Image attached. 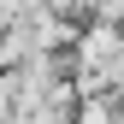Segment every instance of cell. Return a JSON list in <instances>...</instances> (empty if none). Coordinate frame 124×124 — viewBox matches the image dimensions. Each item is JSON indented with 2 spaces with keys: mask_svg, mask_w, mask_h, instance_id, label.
Instances as JSON below:
<instances>
[{
  "mask_svg": "<svg viewBox=\"0 0 124 124\" xmlns=\"http://www.w3.org/2000/svg\"><path fill=\"white\" fill-rule=\"evenodd\" d=\"M118 77H124V36L112 24H101L83 36V83L101 89V83H118Z\"/></svg>",
  "mask_w": 124,
  "mask_h": 124,
  "instance_id": "obj_1",
  "label": "cell"
}]
</instances>
